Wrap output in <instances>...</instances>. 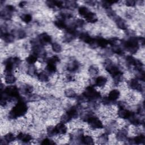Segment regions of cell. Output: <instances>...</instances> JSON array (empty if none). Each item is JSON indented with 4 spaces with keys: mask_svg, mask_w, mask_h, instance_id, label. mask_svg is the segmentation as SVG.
<instances>
[{
    "mask_svg": "<svg viewBox=\"0 0 145 145\" xmlns=\"http://www.w3.org/2000/svg\"><path fill=\"white\" fill-rule=\"evenodd\" d=\"M28 112V106L25 100L20 97L8 113V117L10 120H16L24 117Z\"/></svg>",
    "mask_w": 145,
    "mask_h": 145,
    "instance_id": "6da1fadb",
    "label": "cell"
},
{
    "mask_svg": "<svg viewBox=\"0 0 145 145\" xmlns=\"http://www.w3.org/2000/svg\"><path fill=\"white\" fill-rule=\"evenodd\" d=\"M82 95L87 101L89 102H95L96 100L101 99V93L97 91L95 86L92 85L86 86L82 93Z\"/></svg>",
    "mask_w": 145,
    "mask_h": 145,
    "instance_id": "7a4b0ae2",
    "label": "cell"
},
{
    "mask_svg": "<svg viewBox=\"0 0 145 145\" xmlns=\"http://www.w3.org/2000/svg\"><path fill=\"white\" fill-rule=\"evenodd\" d=\"M122 46L130 54H134L137 53L139 49L138 37L131 36L129 39L122 42Z\"/></svg>",
    "mask_w": 145,
    "mask_h": 145,
    "instance_id": "3957f363",
    "label": "cell"
},
{
    "mask_svg": "<svg viewBox=\"0 0 145 145\" xmlns=\"http://www.w3.org/2000/svg\"><path fill=\"white\" fill-rule=\"evenodd\" d=\"M37 41L40 45L44 46L48 44H52V37L46 32H42L37 37Z\"/></svg>",
    "mask_w": 145,
    "mask_h": 145,
    "instance_id": "277c9868",
    "label": "cell"
},
{
    "mask_svg": "<svg viewBox=\"0 0 145 145\" xmlns=\"http://www.w3.org/2000/svg\"><path fill=\"white\" fill-rule=\"evenodd\" d=\"M126 140L130 144H144L145 142V137L144 135L143 134H139V135L133 137V138H127Z\"/></svg>",
    "mask_w": 145,
    "mask_h": 145,
    "instance_id": "5b68a950",
    "label": "cell"
},
{
    "mask_svg": "<svg viewBox=\"0 0 145 145\" xmlns=\"http://www.w3.org/2000/svg\"><path fill=\"white\" fill-rule=\"evenodd\" d=\"M128 86L131 89L141 92L143 91V88L139 80L136 78H132L128 82Z\"/></svg>",
    "mask_w": 145,
    "mask_h": 145,
    "instance_id": "8992f818",
    "label": "cell"
},
{
    "mask_svg": "<svg viewBox=\"0 0 145 145\" xmlns=\"http://www.w3.org/2000/svg\"><path fill=\"white\" fill-rule=\"evenodd\" d=\"M80 67V63L77 60H72L69 62L66 66V70L70 73L78 71Z\"/></svg>",
    "mask_w": 145,
    "mask_h": 145,
    "instance_id": "52a82bcc",
    "label": "cell"
},
{
    "mask_svg": "<svg viewBox=\"0 0 145 145\" xmlns=\"http://www.w3.org/2000/svg\"><path fill=\"white\" fill-rule=\"evenodd\" d=\"M108 82V78L103 75L97 76L94 80V86L99 88L104 87Z\"/></svg>",
    "mask_w": 145,
    "mask_h": 145,
    "instance_id": "ba28073f",
    "label": "cell"
},
{
    "mask_svg": "<svg viewBox=\"0 0 145 145\" xmlns=\"http://www.w3.org/2000/svg\"><path fill=\"white\" fill-rule=\"evenodd\" d=\"M120 92L117 89H113L109 91L108 96H106L109 100L112 103H115L120 97Z\"/></svg>",
    "mask_w": 145,
    "mask_h": 145,
    "instance_id": "9c48e42d",
    "label": "cell"
},
{
    "mask_svg": "<svg viewBox=\"0 0 145 145\" xmlns=\"http://www.w3.org/2000/svg\"><path fill=\"white\" fill-rule=\"evenodd\" d=\"M54 127L57 135H63L67 132V127L66 123L60 122L54 126Z\"/></svg>",
    "mask_w": 145,
    "mask_h": 145,
    "instance_id": "30bf717a",
    "label": "cell"
},
{
    "mask_svg": "<svg viewBox=\"0 0 145 145\" xmlns=\"http://www.w3.org/2000/svg\"><path fill=\"white\" fill-rule=\"evenodd\" d=\"M66 112L71 118V120L78 118L80 114L79 109L77 106H72L69 108Z\"/></svg>",
    "mask_w": 145,
    "mask_h": 145,
    "instance_id": "8fae6325",
    "label": "cell"
},
{
    "mask_svg": "<svg viewBox=\"0 0 145 145\" xmlns=\"http://www.w3.org/2000/svg\"><path fill=\"white\" fill-rule=\"evenodd\" d=\"M79 39L83 42L89 44V45L94 41V38L92 37L87 32H81L78 35Z\"/></svg>",
    "mask_w": 145,
    "mask_h": 145,
    "instance_id": "7c38bea8",
    "label": "cell"
},
{
    "mask_svg": "<svg viewBox=\"0 0 145 145\" xmlns=\"http://www.w3.org/2000/svg\"><path fill=\"white\" fill-rule=\"evenodd\" d=\"M16 137V139L18 140L22 141V142L25 143H28L31 142L33 139V138L31 135L29 134L24 133L22 132L19 133Z\"/></svg>",
    "mask_w": 145,
    "mask_h": 145,
    "instance_id": "4fadbf2b",
    "label": "cell"
},
{
    "mask_svg": "<svg viewBox=\"0 0 145 145\" xmlns=\"http://www.w3.org/2000/svg\"><path fill=\"white\" fill-rule=\"evenodd\" d=\"M131 113V111L126 109L125 108H122L118 109L117 115L119 118L122 120H127Z\"/></svg>",
    "mask_w": 145,
    "mask_h": 145,
    "instance_id": "5bb4252c",
    "label": "cell"
},
{
    "mask_svg": "<svg viewBox=\"0 0 145 145\" xmlns=\"http://www.w3.org/2000/svg\"><path fill=\"white\" fill-rule=\"evenodd\" d=\"M127 134H128V131L127 129L122 128L116 133V137L117 140L125 141V140H126L127 138Z\"/></svg>",
    "mask_w": 145,
    "mask_h": 145,
    "instance_id": "9a60e30c",
    "label": "cell"
},
{
    "mask_svg": "<svg viewBox=\"0 0 145 145\" xmlns=\"http://www.w3.org/2000/svg\"><path fill=\"white\" fill-rule=\"evenodd\" d=\"M1 35L2 39H3V40L5 42L8 44L14 41L15 37L14 34L7 33L6 32H1Z\"/></svg>",
    "mask_w": 145,
    "mask_h": 145,
    "instance_id": "2e32d148",
    "label": "cell"
},
{
    "mask_svg": "<svg viewBox=\"0 0 145 145\" xmlns=\"http://www.w3.org/2000/svg\"><path fill=\"white\" fill-rule=\"evenodd\" d=\"M84 18L86 21L89 23H95L98 20V17L96 13L92 11H89Z\"/></svg>",
    "mask_w": 145,
    "mask_h": 145,
    "instance_id": "e0dca14e",
    "label": "cell"
},
{
    "mask_svg": "<svg viewBox=\"0 0 145 145\" xmlns=\"http://www.w3.org/2000/svg\"><path fill=\"white\" fill-rule=\"evenodd\" d=\"M36 77L38 80L42 83H46L49 80L48 73L46 71H41L40 72H38Z\"/></svg>",
    "mask_w": 145,
    "mask_h": 145,
    "instance_id": "ac0fdd59",
    "label": "cell"
},
{
    "mask_svg": "<svg viewBox=\"0 0 145 145\" xmlns=\"http://www.w3.org/2000/svg\"><path fill=\"white\" fill-rule=\"evenodd\" d=\"M95 40L97 47L105 48L109 45L108 39H104L102 37H98L97 38H95Z\"/></svg>",
    "mask_w": 145,
    "mask_h": 145,
    "instance_id": "d6986e66",
    "label": "cell"
},
{
    "mask_svg": "<svg viewBox=\"0 0 145 145\" xmlns=\"http://www.w3.org/2000/svg\"><path fill=\"white\" fill-rule=\"evenodd\" d=\"M114 21L116 22V24L117 26V27L122 30H126L127 29V25L125 22V21L122 19L120 17L114 16Z\"/></svg>",
    "mask_w": 145,
    "mask_h": 145,
    "instance_id": "ffe728a7",
    "label": "cell"
},
{
    "mask_svg": "<svg viewBox=\"0 0 145 145\" xmlns=\"http://www.w3.org/2000/svg\"><path fill=\"white\" fill-rule=\"evenodd\" d=\"M80 142L82 144H93L94 139L93 137L90 135H82L81 137Z\"/></svg>",
    "mask_w": 145,
    "mask_h": 145,
    "instance_id": "44dd1931",
    "label": "cell"
},
{
    "mask_svg": "<svg viewBox=\"0 0 145 145\" xmlns=\"http://www.w3.org/2000/svg\"><path fill=\"white\" fill-rule=\"evenodd\" d=\"M4 80L5 83H6L7 84L11 85L16 82V78L14 74H12V73L6 74L5 75Z\"/></svg>",
    "mask_w": 145,
    "mask_h": 145,
    "instance_id": "7402d4cb",
    "label": "cell"
},
{
    "mask_svg": "<svg viewBox=\"0 0 145 145\" xmlns=\"http://www.w3.org/2000/svg\"><path fill=\"white\" fill-rule=\"evenodd\" d=\"M16 137L12 133H8L3 136V140L5 143H10L15 140Z\"/></svg>",
    "mask_w": 145,
    "mask_h": 145,
    "instance_id": "603a6c76",
    "label": "cell"
},
{
    "mask_svg": "<svg viewBox=\"0 0 145 145\" xmlns=\"http://www.w3.org/2000/svg\"><path fill=\"white\" fill-rule=\"evenodd\" d=\"M54 25L59 29H66L67 27V25L65 22V20L57 19L54 22Z\"/></svg>",
    "mask_w": 145,
    "mask_h": 145,
    "instance_id": "cb8c5ba5",
    "label": "cell"
},
{
    "mask_svg": "<svg viewBox=\"0 0 145 145\" xmlns=\"http://www.w3.org/2000/svg\"><path fill=\"white\" fill-rule=\"evenodd\" d=\"M38 58L39 57L36 55L32 53L25 58V61L28 65H32L36 63L38 60Z\"/></svg>",
    "mask_w": 145,
    "mask_h": 145,
    "instance_id": "d4e9b609",
    "label": "cell"
},
{
    "mask_svg": "<svg viewBox=\"0 0 145 145\" xmlns=\"http://www.w3.org/2000/svg\"><path fill=\"white\" fill-rule=\"evenodd\" d=\"M111 50L113 53L120 56L123 55L124 53L123 49L120 45L117 44H114L111 46Z\"/></svg>",
    "mask_w": 145,
    "mask_h": 145,
    "instance_id": "484cf974",
    "label": "cell"
},
{
    "mask_svg": "<svg viewBox=\"0 0 145 145\" xmlns=\"http://www.w3.org/2000/svg\"><path fill=\"white\" fill-rule=\"evenodd\" d=\"M37 72V70L35 65H29L27 70V73L28 75H29L30 76H36Z\"/></svg>",
    "mask_w": 145,
    "mask_h": 145,
    "instance_id": "4316f807",
    "label": "cell"
},
{
    "mask_svg": "<svg viewBox=\"0 0 145 145\" xmlns=\"http://www.w3.org/2000/svg\"><path fill=\"white\" fill-rule=\"evenodd\" d=\"M1 17L2 19L5 20H10L12 17V12L7 11L6 9L4 8L1 11Z\"/></svg>",
    "mask_w": 145,
    "mask_h": 145,
    "instance_id": "83f0119b",
    "label": "cell"
},
{
    "mask_svg": "<svg viewBox=\"0 0 145 145\" xmlns=\"http://www.w3.org/2000/svg\"><path fill=\"white\" fill-rule=\"evenodd\" d=\"M64 93H65V95L68 98H75L77 97V94L75 91L71 88H69L66 89Z\"/></svg>",
    "mask_w": 145,
    "mask_h": 145,
    "instance_id": "f1b7e54d",
    "label": "cell"
},
{
    "mask_svg": "<svg viewBox=\"0 0 145 145\" xmlns=\"http://www.w3.org/2000/svg\"><path fill=\"white\" fill-rule=\"evenodd\" d=\"M137 59H138L135 58L132 56H127L126 57V62L129 66L134 67L137 61Z\"/></svg>",
    "mask_w": 145,
    "mask_h": 145,
    "instance_id": "f546056e",
    "label": "cell"
},
{
    "mask_svg": "<svg viewBox=\"0 0 145 145\" xmlns=\"http://www.w3.org/2000/svg\"><path fill=\"white\" fill-rule=\"evenodd\" d=\"M51 47L53 51L56 53H60L62 51V48L61 45L57 42L52 43Z\"/></svg>",
    "mask_w": 145,
    "mask_h": 145,
    "instance_id": "4dcf8cb0",
    "label": "cell"
},
{
    "mask_svg": "<svg viewBox=\"0 0 145 145\" xmlns=\"http://www.w3.org/2000/svg\"><path fill=\"white\" fill-rule=\"evenodd\" d=\"M98 141L100 144L106 143L109 141V136L107 133H103L98 137Z\"/></svg>",
    "mask_w": 145,
    "mask_h": 145,
    "instance_id": "1f68e13d",
    "label": "cell"
},
{
    "mask_svg": "<svg viewBox=\"0 0 145 145\" xmlns=\"http://www.w3.org/2000/svg\"><path fill=\"white\" fill-rule=\"evenodd\" d=\"M46 133L48 137H53L56 135H57L56 130H55V127L54 126L50 125L46 128Z\"/></svg>",
    "mask_w": 145,
    "mask_h": 145,
    "instance_id": "d6a6232c",
    "label": "cell"
},
{
    "mask_svg": "<svg viewBox=\"0 0 145 145\" xmlns=\"http://www.w3.org/2000/svg\"><path fill=\"white\" fill-rule=\"evenodd\" d=\"M99 71V68L95 65L91 66L88 69V73L89 75L91 76H96L97 74H98Z\"/></svg>",
    "mask_w": 145,
    "mask_h": 145,
    "instance_id": "836d02e7",
    "label": "cell"
},
{
    "mask_svg": "<svg viewBox=\"0 0 145 145\" xmlns=\"http://www.w3.org/2000/svg\"><path fill=\"white\" fill-rule=\"evenodd\" d=\"M22 90V92H23L24 94L29 95H30L32 93V92L33 91V87L31 85L26 84L23 87Z\"/></svg>",
    "mask_w": 145,
    "mask_h": 145,
    "instance_id": "e575fe53",
    "label": "cell"
},
{
    "mask_svg": "<svg viewBox=\"0 0 145 145\" xmlns=\"http://www.w3.org/2000/svg\"><path fill=\"white\" fill-rule=\"evenodd\" d=\"M89 11H90L89 10L86 6H80L78 8V12L80 16L83 17H84Z\"/></svg>",
    "mask_w": 145,
    "mask_h": 145,
    "instance_id": "d590c367",
    "label": "cell"
},
{
    "mask_svg": "<svg viewBox=\"0 0 145 145\" xmlns=\"http://www.w3.org/2000/svg\"><path fill=\"white\" fill-rule=\"evenodd\" d=\"M20 19L23 22L25 23H29L32 21V16L29 14H23L20 16Z\"/></svg>",
    "mask_w": 145,
    "mask_h": 145,
    "instance_id": "8d00e7d4",
    "label": "cell"
},
{
    "mask_svg": "<svg viewBox=\"0 0 145 145\" xmlns=\"http://www.w3.org/2000/svg\"><path fill=\"white\" fill-rule=\"evenodd\" d=\"M72 120L71 118L69 117V116L66 113V112H65V113L62 114L61 115V116L60 117V122L64 123H66L69 122L70 121H71Z\"/></svg>",
    "mask_w": 145,
    "mask_h": 145,
    "instance_id": "74e56055",
    "label": "cell"
},
{
    "mask_svg": "<svg viewBox=\"0 0 145 145\" xmlns=\"http://www.w3.org/2000/svg\"><path fill=\"white\" fill-rule=\"evenodd\" d=\"M84 24H85L84 20L82 19L79 18L75 20V23H74V25L76 28H82L84 26Z\"/></svg>",
    "mask_w": 145,
    "mask_h": 145,
    "instance_id": "f35d334b",
    "label": "cell"
},
{
    "mask_svg": "<svg viewBox=\"0 0 145 145\" xmlns=\"http://www.w3.org/2000/svg\"><path fill=\"white\" fill-rule=\"evenodd\" d=\"M55 143H56L54 141L48 138H44L42 140H41V144H54Z\"/></svg>",
    "mask_w": 145,
    "mask_h": 145,
    "instance_id": "ab89813d",
    "label": "cell"
},
{
    "mask_svg": "<svg viewBox=\"0 0 145 145\" xmlns=\"http://www.w3.org/2000/svg\"><path fill=\"white\" fill-rule=\"evenodd\" d=\"M17 36H18V38L19 39H23L26 36V33L24 31V30H22V29H20V30H18V31L17 32Z\"/></svg>",
    "mask_w": 145,
    "mask_h": 145,
    "instance_id": "60d3db41",
    "label": "cell"
},
{
    "mask_svg": "<svg viewBox=\"0 0 145 145\" xmlns=\"http://www.w3.org/2000/svg\"><path fill=\"white\" fill-rule=\"evenodd\" d=\"M125 5L127 7H134L136 5V2L133 0H127L125 1Z\"/></svg>",
    "mask_w": 145,
    "mask_h": 145,
    "instance_id": "b9f144b4",
    "label": "cell"
},
{
    "mask_svg": "<svg viewBox=\"0 0 145 145\" xmlns=\"http://www.w3.org/2000/svg\"><path fill=\"white\" fill-rule=\"evenodd\" d=\"M26 5H27V2H25V1H21V2L19 3L18 6H19V7H20V8H23Z\"/></svg>",
    "mask_w": 145,
    "mask_h": 145,
    "instance_id": "7bdbcfd3",
    "label": "cell"
}]
</instances>
